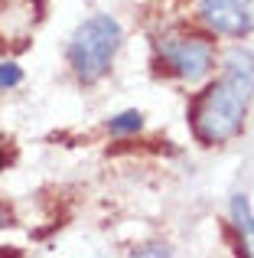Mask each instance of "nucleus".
Returning a JSON list of instances; mask_svg holds the SVG:
<instances>
[{
  "label": "nucleus",
  "mask_w": 254,
  "mask_h": 258,
  "mask_svg": "<svg viewBox=\"0 0 254 258\" xmlns=\"http://www.w3.org/2000/svg\"><path fill=\"white\" fill-rule=\"evenodd\" d=\"M254 98V79L231 72L205 88L192 105V131L202 144H222L241 131L244 111Z\"/></svg>",
  "instance_id": "nucleus-1"
},
{
  "label": "nucleus",
  "mask_w": 254,
  "mask_h": 258,
  "mask_svg": "<svg viewBox=\"0 0 254 258\" xmlns=\"http://www.w3.org/2000/svg\"><path fill=\"white\" fill-rule=\"evenodd\" d=\"M121 23L114 17H98L85 20L69 39V62L75 69V76L82 79L85 85L98 82L104 72L111 69V59H114L117 46H121Z\"/></svg>",
  "instance_id": "nucleus-2"
},
{
  "label": "nucleus",
  "mask_w": 254,
  "mask_h": 258,
  "mask_svg": "<svg viewBox=\"0 0 254 258\" xmlns=\"http://www.w3.org/2000/svg\"><path fill=\"white\" fill-rule=\"evenodd\" d=\"M160 56L186 82L205 79L212 62H215V49H212V43L205 36H166V39H160Z\"/></svg>",
  "instance_id": "nucleus-3"
},
{
  "label": "nucleus",
  "mask_w": 254,
  "mask_h": 258,
  "mask_svg": "<svg viewBox=\"0 0 254 258\" xmlns=\"http://www.w3.org/2000/svg\"><path fill=\"white\" fill-rule=\"evenodd\" d=\"M39 20L43 0H0V49H26Z\"/></svg>",
  "instance_id": "nucleus-4"
},
{
  "label": "nucleus",
  "mask_w": 254,
  "mask_h": 258,
  "mask_svg": "<svg viewBox=\"0 0 254 258\" xmlns=\"http://www.w3.org/2000/svg\"><path fill=\"white\" fill-rule=\"evenodd\" d=\"M202 20L225 36H248L254 26L248 0H202Z\"/></svg>",
  "instance_id": "nucleus-5"
},
{
  "label": "nucleus",
  "mask_w": 254,
  "mask_h": 258,
  "mask_svg": "<svg viewBox=\"0 0 254 258\" xmlns=\"http://www.w3.org/2000/svg\"><path fill=\"white\" fill-rule=\"evenodd\" d=\"M231 219H235V229H238V252L254 255V216L244 193H238L231 200Z\"/></svg>",
  "instance_id": "nucleus-6"
},
{
  "label": "nucleus",
  "mask_w": 254,
  "mask_h": 258,
  "mask_svg": "<svg viewBox=\"0 0 254 258\" xmlns=\"http://www.w3.org/2000/svg\"><path fill=\"white\" fill-rule=\"evenodd\" d=\"M225 62H228V69L231 72H241V76H248V79H254V52H248V49H228V56H225Z\"/></svg>",
  "instance_id": "nucleus-7"
},
{
  "label": "nucleus",
  "mask_w": 254,
  "mask_h": 258,
  "mask_svg": "<svg viewBox=\"0 0 254 258\" xmlns=\"http://www.w3.org/2000/svg\"><path fill=\"white\" fill-rule=\"evenodd\" d=\"M108 127H111V134H134V131L144 127V114L140 111H124V114H117V118H111Z\"/></svg>",
  "instance_id": "nucleus-8"
},
{
  "label": "nucleus",
  "mask_w": 254,
  "mask_h": 258,
  "mask_svg": "<svg viewBox=\"0 0 254 258\" xmlns=\"http://www.w3.org/2000/svg\"><path fill=\"white\" fill-rule=\"evenodd\" d=\"M20 82H23L20 66H13V62H4V66H0V88H13V85H20Z\"/></svg>",
  "instance_id": "nucleus-9"
},
{
  "label": "nucleus",
  "mask_w": 254,
  "mask_h": 258,
  "mask_svg": "<svg viewBox=\"0 0 254 258\" xmlns=\"http://www.w3.org/2000/svg\"><path fill=\"white\" fill-rule=\"evenodd\" d=\"M134 255H170L166 245H147V248H134Z\"/></svg>",
  "instance_id": "nucleus-10"
},
{
  "label": "nucleus",
  "mask_w": 254,
  "mask_h": 258,
  "mask_svg": "<svg viewBox=\"0 0 254 258\" xmlns=\"http://www.w3.org/2000/svg\"><path fill=\"white\" fill-rule=\"evenodd\" d=\"M4 226H10V213H7V209L0 206V229H4Z\"/></svg>",
  "instance_id": "nucleus-11"
},
{
  "label": "nucleus",
  "mask_w": 254,
  "mask_h": 258,
  "mask_svg": "<svg viewBox=\"0 0 254 258\" xmlns=\"http://www.w3.org/2000/svg\"><path fill=\"white\" fill-rule=\"evenodd\" d=\"M0 144H4V141H0ZM7 167V154H4V147H0V170H4Z\"/></svg>",
  "instance_id": "nucleus-12"
}]
</instances>
